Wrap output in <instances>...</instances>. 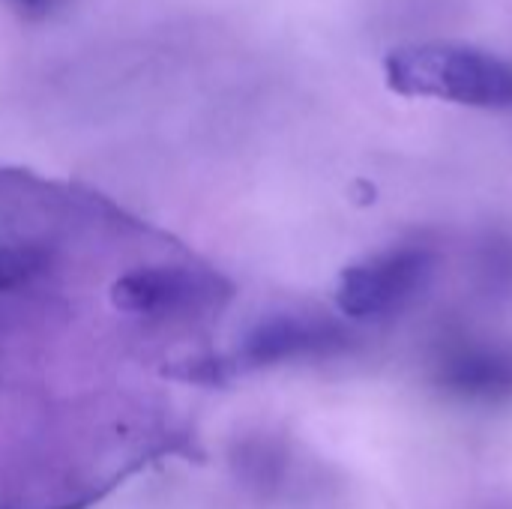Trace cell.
I'll use <instances>...</instances> for the list:
<instances>
[{"label":"cell","instance_id":"obj_1","mask_svg":"<svg viewBox=\"0 0 512 509\" xmlns=\"http://www.w3.org/2000/svg\"><path fill=\"white\" fill-rule=\"evenodd\" d=\"M231 282L81 186L0 171V414L33 509H84L180 450L219 381Z\"/></svg>","mask_w":512,"mask_h":509},{"label":"cell","instance_id":"obj_2","mask_svg":"<svg viewBox=\"0 0 512 509\" xmlns=\"http://www.w3.org/2000/svg\"><path fill=\"white\" fill-rule=\"evenodd\" d=\"M384 75L402 96L474 108H512V63L480 48L453 42L402 45L387 54Z\"/></svg>","mask_w":512,"mask_h":509},{"label":"cell","instance_id":"obj_3","mask_svg":"<svg viewBox=\"0 0 512 509\" xmlns=\"http://www.w3.org/2000/svg\"><path fill=\"white\" fill-rule=\"evenodd\" d=\"M435 252L420 243H405L378 252L345 270L339 285V309L348 318H384L405 309L432 279Z\"/></svg>","mask_w":512,"mask_h":509},{"label":"cell","instance_id":"obj_4","mask_svg":"<svg viewBox=\"0 0 512 509\" xmlns=\"http://www.w3.org/2000/svg\"><path fill=\"white\" fill-rule=\"evenodd\" d=\"M435 384L465 402H507L512 399V348L480 339L447 342L435 360Z\"/></svg>","mask_w":512,"mask_h":509},{"label":"cell","instance_id":"obj_5","mask_svg":"<svg viewBox=\"0 0 512 509\" xmlns=\"http://www.w3.org/2000/svg\"><path fill=\"white\" fill-rule=\"evenodd\" d=\"M351 348V336L324 318H276L249 336L246 360L252 363H282L303 357H333Z\"/></svg>","mask_w":512,"mask_h":509},{"label":"cell","instance_id":"obj_6","mask_svg":"<svg viewBox=\"0 0 512 509\" xmlns=\"http://www.w3.org/2000/svg\"><path fill=\"white\" fill-rule=\"evenodd\" d=\"M483 273L495 285H512V237H492L480 258Z\"/></svg>","mask_w":512,"mask_h":509},{"label":"cell","instance_id":"obj_7","mask_svg":"<svg viewBox=\"0 0 512 509\" xmlns=\"http://www.w3.org/2000/svg\"><path fill=\"white\" fill-rule=\"evenodd\" d=\"M9 3L15 6L18 15L33 18V21H42V18L54 15L63 6V0H9Z\"/></svg>","mask_w":512,"mask_h":509}]
</instances>
